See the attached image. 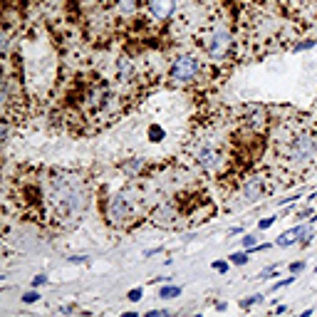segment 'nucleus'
<instances>
[{
	"label": "nucleus",
	"mask_w": 317,
	"mask_h": 317,
	"mask_svg": "<svg viewBox=\"0 0 317 317\" xmlns=\"http://www.w3.org/2000/svg\"><path fill=\"white\" fill-rule=\"evenodd\" d=\"M198 69H201L198 60L191 57V55H184V57L174 60V64H171V79L174 82H191L198 74Z\"/></svg>",
	"instance_id": "nucleus-1"
},
{
	"label": "nucleus",
	"mask_w": 317,
	"mask_h": 317,
	"mask_svg": "<svg viewBox=\"0 0 317 317\" xmlns=\"http://www.w3.org/2000/svg\"><path fill=\"white\" fill-rule=\"evenodd\" d=\"M313 154H315V139H310V136H298L293 141V146H290V156L295 161H305Z\"/></svg>",
	"instance_id": "nucleus-2"
},
{
	"label": "nucleus",
	"mask_w": 317,
	"mask_h": 317,
	"mask_svg": "<svg viewBox=\"0 0 317 317\" xmlns=\"http://www.w3.org/2000/svg\"><path fill=\"white\" fill-rule=\"evenodd\" d=\"M228 45H231V37H228V32H216L213 37H211V42H208V55H211V60H221L223 55H226V50H228Z\"/></svg>",
	"instance_id": "nucleus-3"
},
{
	"label": "nucleus",
	"mask_w": 317,
	"mask_h": 317,
	"mask_svg": "<svg viewBox=\"0 0 317 317\" xmlns=\"http://www.w3.org/2000/svg\"><path fill=\"white\" fill-rule=\"evenodd\" d=\"M127 218H129L127 198H124V196H114L112 203H109V221H112L114 226H119V223H124Z\"/></svg>",
	"instance_id": "nucleus-4"
},
{
	"label": "nucleus",
	"mask_w": 317,
	"mask_h": 317,
	"mask_svg": "<svg viewBox=\"0 0 317 317\" xmlns=\"http://www.w3.org/2000/svg\"><path fill=\"white\" fill-rule=\"evenodd\" d=\"M303 236H310V226H295V228L285 231V233L275 241V246H278V248H290V246H295Z\"/></svg>",
	"instance_id": "nucleus-5"
},
{
	"label": "nucleus",
	"mask_w": 317,
	"mask_h": 317,
	"mask_svg": "<svg viewBox=\"0 0 317 317\" xmlns=\"http://www.w3.org/2000/svg\"><path fill=\"white\" fill-rule=\"evenodd\" d=\"M176 7V0H149V10L156 20H166Z\"/></svg>",
	"instance_id": "nucleus-6"
},
{
	"label": "nucleus",
	"mask_w": 317,
	"mask_h": 317,
	"mask_svg": "<svg viewBox=\"0 0 317 317\" xmlns=\"http://www.w3.org/2000/svg\"><path fill=\"white\" fill-rule=\"evenodd\" d=\"M198 164L206 166V169H216V166H218V151L211 149V146L198 149Z\"/></svg>",
	"instance_id": "nucleus-7"
},
{
	"label": "nucleus",
	"mask_w": 317,
	"mask_h": 317,
	"mask_svg": "<svg viewBox=\"0 0 317 317\" xmlns=\"http://www.w3.org/2000/svg\"><path fill=\"white\" fill-rule=\"evenodd\" d=\"M258 193H260V181H258V179H251V181L246 184V198H248V201H255Z\"/></svg>",
	"instance_id": "nucleus-8"
},
{
	"label": "nucleus",
	"mask_w": 317,
	"mask_h": 317,
	"mask_svg": "<svg viewBox=\"0 0 317 317\" xmlns=\"http://www.w3.org/2000/svg\"><path fill=\"white\" fill-rule=\"evenodd\" d=\"M179 295H181V288H179V285H164V288L159 290V298H166V300H169V298H179Z\"/></svg>",
	"instance_id": "nucleus-9"
},
{
	"label": "nucleus",
	"mask_w": 317,
	"mask_h": 317,
	"mask_svg": "<svg viewBox=\"0 0 317 317\" xmlns=\"http://www.w3.org/2000/svg\"><path fill=\"white\" fill-rule=\"evenodd\" d=\"M231 263L233 265H246L248 263V253H233L231 255Z\"/></svg>",
	"instance_id": "nucleus-10"
},
{
	"label": "nucleus",
	"mask_w": 317,
	"mask_h": 317,
	"mask_svg": "<svg viewBox=\"0 0 317 317\" xmlns=\"http://www.w3.org/2000/svg\"><path fill=\"white\" fill-rule=\"evenodd\" d=\"M255 303H263V295H260V293H258V295H251L248 300H243L241 308H251V305H255Z\"/></svg>",
	"instance_id": "nucleus-11"
},
{
	"label": "nucleus",
	"mask_w": 317,
	"mask_h": 317,
	"mask_svg": "<svg viewBox=\"0 0 317 317\" xmlns=\"http://www.w3.org/2000/svg\"><path fill=\"white\" fill-rule=\"evenodd\" d=\"M273 273H278V265H268V268H263V270L258 273V278H270Z\"/></svg>",
	"instance_id": "nucleus-12"
},
{
	"label": "nucleus",
	"mask_w": 317,
	"mask_h": 317,
	"mask_svg": "<svg viewBox=\"0 0 317 317\" xmlns=\"http://www.w3.org/2000/svg\"><path fill=\"white\" fill-rule=\"evenodd\" d=\"M310 47H315V40H305V42L295 45V52H303V50H310Z\"/></svg>",
	"instance_id": "nucleus-13"
},
{
	"label": "nucleus",
	"mask_w": 317,
	"mask_h": 317,
	"mask_svg": "<svg viewBox=\"0 0 317 317\" xmlns=\"http://www.w3.org/2000/svg\"><path fill=\"white\" fill-rule=\"evenodd\" d=\"M243 246L246 248H258V236H246L243 238Z\"/></svg>",
	"instance_id": "nucleus-14"
},
{
	"label": "nucleus",
	"mask_w": 317,
	"mask_h": 317,
	"mask_svg": "<svg viewBox=\"0 0 317 317\" xmlns=\"http://www.w3.org/2000/svg\"><path fill=\"white\" fill-rule=\"evenodd\" d=\"M131 303H139L141 300V288H134V290H129V295H127Z\"/></svg>",
	"instance_id": "nucleus-15"
},
{
	"label": "nucleus",
	"mask_w": 317,
	"mask_h": 317,
	"mask_svg": "<svg viewBox=\"0 0 317 317\" xmlns=\"http://www.w3.org/2000/svg\"><path fill=\"white\" fill-rule=\"evenodd\" d=\"M293 280H295V278H285V280H280V283H275V285H273V288H270V290H273V293H275V290H280V288H288V285H290V283H293Z\"/></svg>",
	"instance_id": "nucleus-16"
},
{
	"label": "nucleus",
	"mask_w": 317,
	"mask_h": 317,
	"mask_svg": "<svg viewBox=\"0 0 317 317\" xmlns=\"http://www.w3.org/2000/svg\"><path fill=\"white\" fill-rule=\"evenodd\" d=\"M119 10H122V12H131V10H134V0H122V2H119Z\"/></svg>",
	"instance_id": "nucleus-17"
},
{
	"label": "nucleus",
	"mask_w": 317,
	"mask_h": 317,
	"mask_svg": "<svg viewBox=\"0 0 317 317\" xmlns=\"http://www.w3.org/2000/svg\"><path fill=\"white\" fill-rule=\"evenodd\" d=\"M273 223H275V216H273V218H263V221L258 223V228H260V231H265V228H270Z\"/></svg>",
	"instance_id": "nucleus-18"
},
{
	"label": "nucleus",
	"mask_w": 317,
	"mask_h": 317,
	"mask_svg": "<svg viewBox=\"0 0 317 317\" xmlns=\"http://www.w3.org/2000/svg\"><path fill=\"white\" fill-rule=\"evenodd\" d=\"M37 298H40V295H37V293H32V290H30V293H25V295H22V303H35V300H37Z\"/></svg>",
	"instance_id": "nucleus-19"
},
{
	"label": "nucleus",
	"mask_w": 317,
	"mask_h": 317,
	"mask_svg": "<svg viewBox=\"0 0 317 317\" xmlns=\"http://www.w3.org/2000/svg\"><path fill=\"white\" fill-rule=\"evenodd\" d=\"M47 283V275H37L35 280H32V288H40V285H45Z\"/></svg>",
	"instance_id": "nucleus-20"
},
{
	"label": "nucleus",
	"mask_w": 317,
	"mask_h": 317,
	"mask_svg": "<svg viewBox=\"0 0 317 317\" xmlns=\"http://www.w3.org/2000/svg\"><path fill=\"white\" fill-rule=\"evenodd\" d=\"M139 169H141V161H139V159H136V161H131V164H127V171H131V174H134V171H139Z\"/></svg>",
	"instance_id": "nucleus-21"
},
{
	"label": "nucleus",
	"mask_w": 317,
	"mask_h": 317,
	"mask_svg": "<svg viewBox=\"0 0 317 317\" xmlns=\"http://www.w3.org/2000/svg\"><path fill=\"white\" fill-rule=\"evenodd\" d=\"M303 268H305V263H303V260H298V263H290V270H293V273H300Z\"/></svg>",
	"instance_id": "nucleus-22"
},
{
	"label": "nucleus",
	"mask_w": 317,
	"mask_h": 317,
	"mask_svg": "<svg viewBox=\"0 0 317 317\" xmlns=\"http://www.w3.org/2000/svg\"><path fill=\"white\" fill-rule=\"evenodd\" d=\"M213 268L221 270V273H226V270H228V263H213Z\"/></svg>",
	"instance_id": "nucleus-23"
},
{
	"label": "nucleus",
	"mask_w": 317,
	"mask_h": 317,
	"mask_svg": "<svg viewBox=\"0 0 317 317\" xmlns=\"http://www.w3.org/2000/svg\"><path fill=\"white\" fill-rule=\"evenodd\" d=\"M308 216H310V208H303V211L298 213V218H308Z\"/></svg>",
	"instance_id": "nucleus-24"
},
{
	"label": "nucleus",
	"mask_w": 317,
	"mask_h": 317,
	"mask_svg": "<svg viewBox=\"0 0 317 317\" xmlns=\"http://www.w3.org/2000/svg\"><path fill=\"white\" fill-rule=\"evenodd\" d=\"M313 221H317V216H315V218H313Z\"/></svg>",
	"instance_id": "nucleus-25"
}]
</instances>
